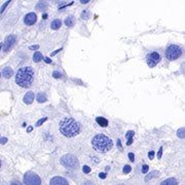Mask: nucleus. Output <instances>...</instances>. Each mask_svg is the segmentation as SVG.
<instances>
[{
  "label": "nucleus",
  "instance_id": "nucleus-1",
  "mask_svg": "<svg viewBox=\"0 0 185 185\" xmlns=\"http://www.w3.org/2000/svg\"><path fill=\"white\" fill-rule=\"evenodd\" d=\"M60 131L65 137L71 138L79 134L80 132V123L71 117H66L60 122Z\"/></svg>",
  "mask_w": 185,
  "mask_h": 185
},
{
  "label": "nucleus",
  "instance_id": "nucleus-2",
  "mask_svg": "<svg viewBox=\"0 0 185 185\" xmlns=\"http://www.w3.org/2000/svg\"><path fill=\"white\" fill-rule=\"evenodd\" d=\"M34 79V71L31 67H23L15 75V82L22 87H29Z\"/></svg>",
  "mask_w": 185,
  "mask_h": 185
},
{
  "label": "nucleus",
  "instance_id": "nucleus-3",
  "mask_svg": "<svg viewBox=\"0 0 185 185\" xmlns=\"http://www.w3.org/2000/svg\"><path fill=\"white\" fill-rule=\"evenodd\" d=\"M93 147L95 148V150L99 151V152H107L112 148L113 146V142L109 137L103 135V134H98L93 138L91 141Z\"/></svg>",
  "mask_w": 185,
  "mask_h": 185
},
{
  "label": "nucleus",
  "instance_id": "nucleus-4",
  "mask_svg": "<svg viewBox=\"0 0 185 185\" xmlns=\"http://www.w3.org/2000/svg\"><path fill=\"white\" fill-rule=\"evenodd\" d=\"M61 163L67 169H77L79 165V161L73 154H65L61 157Z\"/></svg>",
  "mask_w": 185,
  "mask_h": 185
},
{
  "label": "nucleus",
  "instance_id": "nucleus-5",
  "mask_svg": "<svg viewBox=\"0 0 185 185\" xmlns=\"http://www.w3.org/2000/svg\"><path fill=\"white\" fill-rule=\"evenodd\" d=\"M181 54H182V49H181L180 46H178L176 44L169 45L167 50H165V57H167L168 60H170V61L177 60Z\"/></svg>",
  "mask_w": 185,
  "mask_h": 185
},
{
  "label": "nucleus",
  "instance_id": "nucleus-6",
  "mask_svg": "<svg viewBox=\"0 0 185 185\" xmlns=\"http://www.w3.org/2000/svg\"><path fill=\"white\" fill-rule=\"evenodd\" d=\"M24 183L26 185H41V179L33 172H27L24 175Z\"/></svg>",
  "mask_w": 185,
  "mask_h": 185
},
{
  "label": "nucleus",
  "instance_id": "nucleus-7",
  "mask_svg": "<svg viewBox=\"0 0 185 185\" xmlns=\"http://www.w3.org/2000/svg\"><path fill=\"white\" fill-rule=\"evenodd\" d=\"M146 61H147V65L150 68L155 67L158 64V62L160 61V54L156 52H153L151 54H148L146 57Z\"/></svg>",
  "mask_w": 185,
  "mask_h": 185
},
{
  "label": "nucleus",
  "instance_id": "nucleus-8",
  "mask_svg": "<svg viewBox=\"0 0 185 185\" xmlns=\"http://www.w3.org/2000/svg\"><path fill=\"white\" fill-rule=\"evenodd\" d=\"M15 40H17V36L15 35H9L5 38V41L3 43V50L7 52L8 49H10L12 47V45L15 44Z\"/></svg>",
  "mask_w": 185,
  "mask_h": 185
},
{
  "label": "nucleus",
  "instance_id": "nucleus-9",
  "mask_svg": "<svg viewBox=\"0 0 185 185\" xmlns=\"http://www.w3.org/2000/svg\"><path fill=\"white\" fill-rule=\"evenodd\" d=\"M36 21H37V15L35 12H29V13L26 15V17H25V19H24V23L27 25V26L34 25L35 23H36Z\"/></svg>",
  "mask_w": 185,
  "mask_h": 185
},
{
  "label": "nucleus",
  "instance_id": "nucleus-10",
  "mask_svg": "<svg viewBox=\"0 0 185 185\" xmlns=\"http://www.w3.org/2000/svg\"><path fill=\"white\" fill-rule=\"evenodd\" d=\"M49 185H69V183H68V181L65 178L57 176V177L52 178V180L49 182Z\"/></svg>",
  "mask_w": 185,
  "mask_h": 185
},
{
  "label": "nucleus",
  "instance_id": "nucleus-11",
  "mask_svg": "<svg viewBox=\"0 0 185 185\" xmlns=\"http://www.w3.org/2000/svg\"><path fill=\"white\" fill-rule=\"evenodd\" d=\"M23 101H24L25 104H28V105L31 104L33 101H34V93H33V91H28L27 94L25 95Z\"/></svg>",
  "mask_w": 185,
  "mask_h": 185
},
{
  "label": "nucleus",
  "instance_id": "nucleus-12",
  "mask_svg": "<svg viewBox=\"0 0 185 185\" xmlns=\"http://www.w3.org/2000/svg\"><path fill=\"white\" fill-rule=\"evenodd\" d=\"M12 75H13V71H12V69L9 68V67H5L4 69L2 70V76L4 77V78L8 79V78H10Z\"/></svg>",
  "mask_w": 185,
  "mask_h": 185
},
{
  "label": "nucleus",
  "instance_id": "nucleus-13",
  "mask_svg": "<svg viewBox=\"0 0 185 185\" xmlns=\"http://www.w3.org/2000/svg\"><path fill=\"white\" fill-rule=\"evenodd\" d=\"M74 24H75V19H74L73 15H69L65 19V25L67 27H73Z\"/></svg>",
  "mask_w": 185,
  "mask_h": 185
},
{
  "label": "nucleus",
  "instance_id": "nucleus-14",
  "mask_svg": "<svg viewBox=\"0 0 185 185\" xmlns=\"http://www.w3.org/2000/svg\"><path fill=\"white\" fill-rule=\"evenodd\" d=\"M96 121H97V123H98L99 126H103V128H105V126H108V120H107L106 118H104V117H101V116L97 117Z\"/></svg>",
  "mask_w": 185,
  "mask_h": 185
},
{
  "label": "nucleus",
  "instance_id": "nucleus-15",
  "mask_svg": "<svg viewBox=\"0 0 185 185\" xmlns=\"http://www.w3.org/2000/svg\"><path fill=\"white\" fill-rule=\"evenodd\" d=\"M160 185H178V183L175 178H169V179L163 180V182L160 183Z\"/></svg>",
  "mask_w": 185,
  "mask_h": 185
},
{
  "label": "nucleus",
  "instance_id": "nucleus-16",
  "mask_svg": "<svg viewBox=\"0 0 185 185\" xmlns=\"http://www.w3.org/2000/svg\"><path fill=\"white\" fill-rule=\"evenodd\" d=\"M134 135H135V133H134V131H128V133L126 134V138L128 139V142H126V145H132V143H133V137Z\"/></svg>",
  "mask_w": 185,
  "mask_h": 185
},
{
  "label": "nucleus",
  "instance_id": "nucleus-17",
  "mask_svg": "<svg viewBox=\"0 0 185 185\" xmlns=\"http://www.w3.org/2000/svg\"><path fill=\"white\" fill-rule=\"evenodd\" d=\"M159 175V172L158 171H152V172H150L148 175H146L145 177V181H149L151 180V179H153V178L157 177V176Z\"/></svg>",
  "mask_w": 185,
  "mask_h": 185
},
{
  "label": "nucleus",
  "instance_id": "nucleus-18",
  "mask_svg": "<svg viewBox=\"0 0 185 185\" xmlns=\"http://www.w3.org/2000/svg\"><path fill=\"white\" fill-rule=\"evenodd\" d=\"M62 25V22L59 20V19H56V20H54L52 22V24H50V27H52V30H58L60 27H61Z\"/></svg>",
  "mask_w": 185,
  "mask_h": 185
},
{
  "label": "nucleus",
  "instance_id": "nucleus-19",
  "mask_svg": "<svg viewBox=\"0 0 185 185\" xmlns=\"http://www.w3.org/2000/svg\"><path fill=\"white\" fill-rule=\"evenodd\" d=\"M35 8H36L37 10H45L47 8V3L43 2V1H39V2L36 4Z\"/></svg>",
  "mask_w": 185,
  "mask_h": 185
},
{
  "label": "nucleus",
  "instance_id": "nucleus-20",
  "mask_svg": "<svg viewBox=\"0 0 185 185\" xmlns=\"http://www.w3.org/2000/svg\"><path fill=\"white\" fill-rule=\"evenodd\" d=\"M36 100L39 103H43V102L46 101V96H45V94H43V93H38V94L36 95Z\"/></svg>",
  "mask_w": 185,
  "mask_h": 185
},
{
  "label": "nucleus",
  "instance_id": "nucleus-21",
  "mask_svg": "<svg viewBox=\"0 0 185 185\" xmlns=\"http://www.w3.org/2000/svg\"><path fill=\"white\" fill-rule=\"evenodd\" d=\"M42 60V54L40 52H35V54H33V61L35 63H38Z\"/></svg>",
  "mask_w": 185,
  "mask_h": 185
},
{
  "label": "nucleus",
  "instance_id": "nucleus-22",
  "mask_svg": "<svg viewBox=\"0 0 185 185\" xmlns=\"http://www.w3.org/2000/svg\"><path fill=\"white\" fill-rule=\"evenodd\" d=\"M184 133H185L184 128H179V130L177 131V136H178V137H179L180 139H184V137H185Z\"/></svg>",
  "mask_w": 185,
  "mask_h": 185
},
{
  "label": "nucleus",
  "instance_id": "nucleus-23",
  "mask_svg": "<svg viewBox=\"0 0 185 185\" xmlns=\"http://www.w3.org/2000/svg\"><path fill=\"white\" fill-rule=\"evenodd\" d=\"M9 0H8V1H5L4 2V4L2 5V6H1V9H0V15H2L3 12H4V10H5V8H6V6H7L8 4H9Z\"/></svg>",
  "mask_w": 185,
  "mask_h": 185
},
{
  "label": "nucleus",
  "instance_id": "nucleus-24",
  "mask_svg": "<svg viewBox=\"0 0 185 185\" xmlns=\"http://www.w3.org/2000/svg\"><path fill=\"white\" fill-rule=\"evenodd\" d=\"M131 171H132V168L128 165H124V167H123V169H122V172L124 173V174H128V173L131 172Z\"/></svg>",
  "mask_w": 185,
  "mask_h": 185
},
{
  "label": "nucleus",
  "instance_id": "nucleus-25",
  "mask_svg": "<svg viewBox=\"0 0 185 185\" xmlns=\"http://www.w3.org/2000/svg\"><path fill=\"white\" fill-rule=\"evenodd\" d=\"M47 120V117H43V118H41V119H39V120L37 121L36 122V126H40L42 124V123L44 122V121H46Z\"/></svg>",
  "mask_w": 185,
  "mask_h": 185
},
{
  "label": "nucleus",
  "instance_id": "nucleus-26",
  "mask_svg": "<svg viewBox=\"0 0 185 185\" xmlns=\"http://www.w3.org/2000/svg\"><path fill=\"white\" fill-rule=\"evenodd\" d=\"M81 19H89V11H87V10H83V11H82V13H81Z\"/></svg>",
  "mask_w": 185,
  "mask_h": 185
},
{
  "label": "nucleus",
  "instance_id": "nucleus-27",
  "mask_svg": "<svg viewBox=\"0 0 185 185\" xmlns=\"http://www.w3.org/2000/svg\"><path fill=\"white\" fill-rule=\"evenodd\" d=\"M82 171H83V173H85V174H89V173H91V168H89V165H84L83 168H82Z\"/></svg>",
  "mask_w": 185,
  "mask_h": 185
},
{
  "label": "nucleus",
  "instance_id": "nucleus-28",
  "mask_svg": "<svg viewBox=\"0 0 185 185\" xmlns=\"http://www.w3.org/2000/svg\"><path fill=\"white\" fill-rule=\"evenodd\" d=\"M148 170H149V167H148L147 165H144L143 167H142V173H143V174H146V173L148 172Z\"/></svg>",
  "mask_w": 185,
  "mask_h": 185
},
{
  "label": "nucleus",
  "instance_id": "nucleus-29",
  "mask_svg": "<svg viewBox=\"0 0 185 185\" xmlns=\"http://www.w3.org/2000/svg\"><path fill=\"white\" fill-rule=\"evenodd\" d=\"M52 75H54V78H61L62 77V74L59 73V72H57V71H54V73H52Z\"/></svg>",
  "mask_w": 185,
  "mask_h": 185
},
{
  "label": "nucleus",
  "instance_id": "nucleus-30",
  "mask_svg": "<svg viewBox=\"0 0 185 185\" xmlns=\"http://www.w3.org/2000/svg\"><path fill=\"white\" fill-rule=\"evenodd\" d=\"M148 157H149V159H153V157H154V151H149L148 152Z\"/></svg>",
  "mask_w": 185,
  "mask_h": 185
},
{
  "label": "nucleus",
  "instance_id": "nucleus-31",
  "mask_svg": "<svg viewBox=\"0 0 185 185\" xmlns=\"http://www.w3.org/2000/svg\"><path fill=\"white\" fill-rule=\"evenodd\" d=\"M128 158H130V160H131V161H134V160H135V155H134L133 152L128 153Z\"/></svg>",
  "mask_w": 185,
  "mask_h": 185
},
{
  "label": "nucleus",
  "instance_id": "nucleus-32",
  "mask_svg": "<svg viewBox=\"0 0 185 185\" xmlns=\"http://www.w3.org/2000/svg\"><path fill=\"white\" fill-rule=\"evenodd\" d=\"M161 155H163V147L159 148V150H158V153H157V157L161 158Z\"/></svg>",
  "mask_w": 185,
  "mask_h": 185
},
{
  "label": "nucleus",
  "instance_id": "nucleus-33",
  "mask_svg": "<svg viewBox=\"0 0 185 185\" xmlns=\"http://www.w3.org/2000/svg\"><path fill=\"white\" fill-rule=\"evenodd\" d=\"M99 177L102 178V179H105V178H106V173H100V174H99Z\"/></svg>",
  "mask_w": 185,
  "mask_h": 185
},
{
  "label": "nucleus",
  "instance_id": "nucleus-34",
  "mask_svg": "<svg viewBox=\"0 0 185 185\" xmlns=\"http://www.w3.org/2000/svg\"><path fill=\"white\" fill-rule=\"evenodd\" d=\"M10 185H23L21 182H19V181H13V182L10 183Z\"/></svg>",
  "mask_w": 185,
  "mask_h": 185
},
{
  "label": "nucleus",
  "instance_id": "nucleus-35",
  "mask_svg": "<svg viewBox=\"0 0 185 185\" xmlns=\"http://www.w3.org/2000/svg\"><path fill=\"white\" fill-rule=\"evenodd\" d=\"M6 141H7V139H6V138H2V139H0V143L5 144V143H6Z\"/></svg>",
  "mask_w": 185,
  "mask_h": 185
},
{
  "label": "nucleus",
  "instance_id": "nucleus-36",
  "mask_svg": "<svg viewBox=\"0 0 185 185\" xmlns=\"http://www.w3.org/2000/svg\"><path fill=\"white\" fill-rule=\"evenodd\" d=\"M44 61H45V63H47V64L52 63V60L49 59V58H44Z\"/></svg>",
  "mask_w": 185,
  "mask_h": 185
},
{
  "label": "nucleus",
  "instance_id": "nucleus-37",
  "mask_svg": "<svg viewBox=\"0 0 185 185\" xmlns=\"http://www.w3.org/2000/svg\"><path fill=\"white\" fill-rule=\"evenodd\" d=\"M39 45H32V46H30V49H38Z\"/></svg>",
  "mask_w": 185,
  "mask_h": 185
},
{
  "label": "nucleus",
  "instance_id": "nucleus-38",
  "mask_svg": "<svg viewBox=\"0 0 185 185\" xmlns=\"http://www.w3.org/2000/svg\"><path fill=\"white\" fill-rule=\"evenodd\" d=\"M61 50H62V48H60V49H57V50H56V52H52V56H54V54H57L58 52H61Z\"/></svg>",
  "mask_w": 185,
  "mask_h": 185
},
{
  "label": "nucleus",
  "instance_id": "nucleus-39",
  "mask_svg": "<svg viewBox=\"0 0 185 185\" xmlns=\"http://www.w3.org/2000/svg\"><path fill=\"white\" fill-rule=\"evenodd\" d=\"M117 145H118V147H119V149H122V147H121V143H120V140H117Z\"/></svg>",
  "mask_w": 185,
  "mask_h": 185
},
{
  "label": "nucleus",
  "instance_id": "nucleus-40",
  "mask_svg": "<svg viewBox=\"0 0 185 185\" xmlns=\"http://www.w3.org/2000/svg\"><path fill=\"white\" fill-rule=\"evenodd\" d=\"M80 2H81L82 4H84V3H87V2H89V0H81Z\"/></svg>",
  "mask_w": 185,
  "mask_h": 185
},
{
  "label": "nucleus",
  "instance_id": "nucleus-41",
  "mask_svg": "<svg viewBox=\"0 0 185 185\" xmlns=\"http://www.w3.org/2000/svg\"><path fill=\"white\" fill-rule=\"evenodd\" d=\"M84 185H93V183H91V182H89V181H87V182H85V183H84Z\"/></svg>",
  "mask_w": 185,
  "mask_h": 185
},
{
  "label": "nucleus",
  "instance_id": "nucleus-42",
  "mask_svg": "<svg viewBox=\"0 0 185 185\" xmlns=\"http://www.w3.org/2000/svg\"><path fill=\"white\" fill-rule=\"evenodd\" d=\"M32 130H33V128H32V126H30V128H28L27 131H28V132H31V131H32Z\"/></svg>",
  "mask_w": 185,
  "mask_h": 185
},
{
  "label": "nucleus",
  "instance_id": "nucleus-43",
  "mask_svg": "<svg viewBox=\"0 0 185 185\" xmlns=\"http://www.w3.org/2000/svg\"><path fill=\"white\" fill-rule=\"evenodd\" d=\"M1 46H2V45H1V44H0V49H1Z\"/></svg>",
  "mask_w": 185,
  "mask_h": 185
},
{
  "label": "nucleus",
  "instance_id": "nucleus-44",
  "mask_svg": "<svg viewBox=\"0 0 185 185\" xmlns=\"http://www.w3.org/2000/svg\"><path fill=\"white\" fill-rule=\"evenodd\" d=\"M0 167H1V161H0Z\"/></svg>",
  "mask_w": 185,
  "mask_h": 185
},
{
  "label": "nucleus",
  "instance_id": "nucleus-45",
  "mask_svg": "<svg viewBox=\"0 0 185 185\" xmlns=\"http://www.w3.org/2000/svg\"><path fill=\"white\" fill-rule=\"evenodd\" d=\"M0 77H1V73H0Z\"/></svg>",
  "mask_w": 185,
  "mask_h": 185
}]
</instances>
